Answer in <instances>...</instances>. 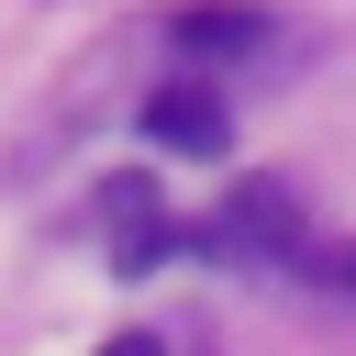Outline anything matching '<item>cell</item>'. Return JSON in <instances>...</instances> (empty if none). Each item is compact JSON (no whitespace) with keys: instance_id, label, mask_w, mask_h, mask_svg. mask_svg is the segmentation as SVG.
Masks as SVG:
<instances>
[{"instance_id":"4","label":"cell","mask_w":356,"mask_h":356,"mask_svg":"<svg viewBox=\"0 0 356 356\" xmlns=\"http://www.w3.org/2000/svg\"><path fill=\"white\" fill-rule=\"evenodd\" d=\"M100 356H156V345H145V334H111V345H100Z\"/></svg>"},{"instance_id":"1","label":"cell","mask_w":356,"mask_h":356,"mask_svg":"<svg viewBox=\"0 0 356 356\" xmlns=\"http://www.w3.org/2000/svg\"><path fill=\"white\" fill-rule=\"evenodd\" d=\"M300 234H312V211H300L289 178H234L222 211H211V256H245V267H289Z\"/></svg>"},{"instance_id":"2","label":"cell","mask_w":356,"mask_h":356,"mask_svg":"<svg viewBox=\"0 0 356 356\" xmlns=\"http://www.w3.org/2000/svg\"><path fill=\"white\" fill-rule=\"evenodd\" d=\"M145 134H156L167 156H222V145H234V111H222V89L178 78V89H156V100H145Z\"/></svg>"},{"instance_id":"3","label":"cell","mask_w":356,"mask_h":356,"mask_svg":"<svg viewBox=\"0 0 356 356\" xmlns=\"http://www.w3.org/2000/svg\"><path fill=\"white\" fill-rule=\"evenodd\" d=\"M167 44H178V56H245V44H267V11H256V0H189V11L167 22Z\"/></svg>"}]
</instances>
